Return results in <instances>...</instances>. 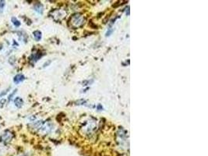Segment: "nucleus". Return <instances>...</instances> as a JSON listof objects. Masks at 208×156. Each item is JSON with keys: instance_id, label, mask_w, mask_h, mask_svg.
<instances>
[{"instance_id": "nucleus-1", "label": "nucleus", "mask_w": 208, "mask_h": 156, "mask_svg": "<svg viewBox=\"0 0 208 156\" xmlns=\"http://www.w3.org/2000/svg\"><path fill=\"white\" fill-rule=\"evenodd\" d=\"M70 22H71V26L75 27V28H77V27H80L81 26H83L84 24V22H85V18L83 17V16L80 14V13H77L75 15H73L71 20H70Z\"/></svg>"}, {"instance_id": "nucleus-2", "label": "nucleus", "mask_w": 208, "mask_h": 156, "mask_svg": "<svg viewBox=\"0 0 208 156\" xmlns=\"http://www.w3.org/2000/svg\"><path fill=\"white\" fill-rule=\"evenodd\" d=\"M52 17L55 20H60L62 19H63L66 17V13L63 10H60V9H55L54 11H52L51 13Z\"/></svg>"}, {"instance_id": "nucleus-3", "label": "nucleus", "mask_w": 208, "mask_h": 156, "mask_svg": "<svg viewBox=\"0 0 208 156\" xmlns=\"http://www.w3.org/2000/svg\"><path fill=\"white\" fill-rule=\"evenodd\" d=\"M13 133L10 131H9V130L5 131L1 136H0V138H1V140H2L1 141H4L6 143L9 142L10 140L13 139Z\"/></svg>"}, {"instance_id": "nucleus-4", "label": "nucleus", "mask_w": 208, "mask_h": 156, "mask_svg": "<svg viewBox=\"0 0 208 156\" xmlns=\"http://www.w3.org/2000/svg\"><path fill=\"white\" fill-rule=\"evenodd\" d=\"M25 80V76L23 74H17L13 77V82L16 84H19Z\"/></svg>"}, {"instance_id": "nucleus-5", "label": "nucleus", "mask_w": 208, "mask_h": 156, "mask_svg": "<svg viewBox=\"0 0 208 156\" xmlns=\"http://www.w3.org/2000/svg\"><path fill=\"white\" fill-rule=\"evenodd\" d=\"M13 102H14V105H16V107L18 108H22V106L23 105V103H24L23 100L21 98H20V97H17V98H15L14 101H13Z\"/></svg>"}, {"instance_id": "nucleus-6", "label": "nucleus", "mask_w": 208, "mask_h": 156, "mask_svg": "<svg viewBox=\"0 0 208 156\" xmlns=\"http://www.w3.org/2000/svg\"><path fill=\"white\" fill-rule=\"evenodd\" d=\"M42 56V55L41 54V52H36V53H33L30 58V60L32 61L33 62H36Z\"/></svg>"}, {"instance_id": "nucleus-7", "label": "nucleus", "mask_w": 208, "mask_h": 156, "mask_svg": "<svg viewBox=\"0 0 208 156\" xmlns=\"http://www.w3.org/2000/svg\"><path fill=\"white\" fill-rule=\"evenodd\" d=\"M33 36H34L35 41H39L41 39V38H42V35H41V32L40 30H35V31H34V32H33Z\"/></svg>"}, {"instance_id": "nucleus-8", "label": "nucleus", "mask_w": 208, "mask_h": 156, "mask_svg": "<svg viewBox=\"0 0 208 156\" xmlns=\"http://www.w3.org/2000/svg\"><path fill=\"white\" fill-rule=\"evenodd\" d=\"M34 10H35L37 13H40V14H42L44 7H43V6H42L41 4L38 3V4H36V5L34 6Z\"/></svg>"}, {"instance_id": "nucleus-9", "label": "nucleus", "mask_w": 208, "mask_h": 156, "mask_svg": "<svg viewBox=\"0 0 208 156\" xmlns=\"http://www.w3.org/2000/svg\"><path fill=\"white\" fill-rule=\"evenodd\" d=\"M11 21H12L13 24L15 27H19L20 26V24H21V23L20 22V20H18L16 17H14L11 18Z\"/></svg>"}, {"instance_id": "nucleus-10", "label": "nucleus", "mask_w": 208, "mask_h": 156, "mask_svg": "<svg viewBox=\"0 0 208 156\" xmlns=\"http://www.w3.org/2000/svg\"><path fill=\"white\" fill-rule=\"evenodd\" d=\"M5 6H6V2L2 0V1H0V13H3L4 8H5Z\"/></svg>"}, {"instance_id": "nucleus-11", "label": "nucleus", "mask_w": 208, "mask_h": 156, "mask_svg": "<svg viewBox=\"0 0 208 156\" xmlns=\"http://www.w3.org/2000/svg\"><path fill=\"white\" fill-rule=\"evenodd\" d=\"M6 99L2 98L0 100V108H3L6 105Z\"/></svg>"}, {"instance_id": "nucleus-12", "label": "nucleus", "mask_w": 208, "mask_h": 156, "mask_svg": "<svg viewBox=\"0 0 208 156\" xmlns=\"http://www.w3.org/2000/svg\"><path fill=\"white\" fill-rule=\"evenodd\" d=\"M112 31H113V29H112V27L108 28V31H107V33H106V36H110L111 34L112 33Z\"/></svg>"}, {"instance_id": "nucleus-13", "label": "nucleus", "mask_w": 208, "mask_h": 156, "mask_svg": "<svg viewBox=\"0 0 208 156\" xmlns=\"http://www.w3.org/2000/svg\"><path fill=\"white\" fill-rule=\"evenodd\" d=\"M17 89H15V90H14V91H13V93H12V94H11V95H10L9 96V101H10V100L12 99V97H13V96L14 95V94H15V93H16V92H17Z\"/></svg>"}]
</instances>
